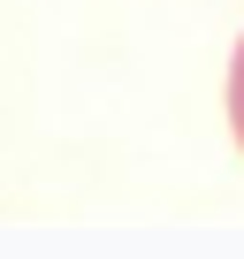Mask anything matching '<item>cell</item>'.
<instances>
[{"mask_svg":"<svg viewBox=\"0 0 244 259\" xmlns=\"http://www.w3.org/2000/svg\"><path fill=\"white\" fill-rule=\"evenodd\" d=\"M229 130H236V145H244V38L229 54Z\"/></svg>","mask_w":244,"mask_h":259,"instance_id":"1","label":"cell"}]
</instances>
